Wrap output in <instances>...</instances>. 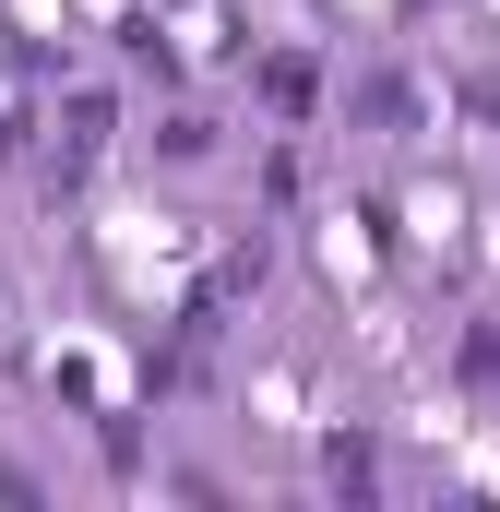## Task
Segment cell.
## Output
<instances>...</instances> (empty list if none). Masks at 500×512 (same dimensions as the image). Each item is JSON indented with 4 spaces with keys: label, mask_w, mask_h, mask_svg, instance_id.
Returning <instances> with one entry per match:
<instances>
[{
    "label": "cell",
    "mask_w": 500,
    "mask_h": 512,
    "mask_svg": "<svg viewBox=\"0 0 500 512\" xmlns=\"http://www.w3.org/2000/svg\"><path fill=\"white\" fill-rule=\"evenodd\" d=\"M322 465H334V489H370V477H381V453H370V441H334Z\"/></svg>",
    "instance_id": "obj_2"
},
{
    "label": "cell",
    "mask_w": 500,
    "mask_h": 512,
    "mask_svg": "<svg viewBox=\"0 0 500 512\" xmlns=\"http://www.w3.org/2000/svg\"><path fill=\"white\" fill-rule=\"evenodd\" d=\"M262 96H274V108L298 120V108H310V60H274V72H262Z\"/></svg>",
    "instance_id": "obj_1"
}]
</instances>
